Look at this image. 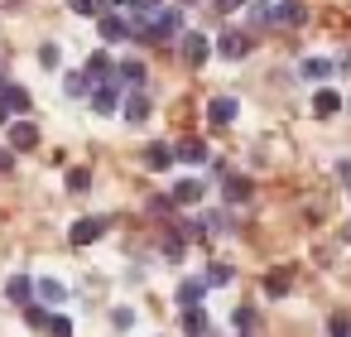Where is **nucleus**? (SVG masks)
Segmentation results:
<instances>
[{
	"mask_svg": "<svg viewBox=\"0 0 351 337\" xmlns=\"http://www.w3.org/2000/svg\"><path fill=\"white\" fill-rule=\"evenodd\" d=\"M303 20H308L303 0H274V5H269V25H279V30H298Z\"/></svg>",
	"mask_w": 351,
	"mask_h": 337,
	"instance_id": "nucleus-6",
	"label": "nucleus"
},
{
	"mask_svg": "<svg viewBox=\"0 0 351 337\" xmlns=\"http://www.w3.org/2000/svg\"><path fill=\"white\" fill-rule=\"evenodd\" d=\"M145 73H149V68H145L140 58H125V63L116 68V78H121V87H145Z\"/></svg>",
	"mask_w": 351,
	"mask_h": 337,
	"instance_id": "nucleus-17",
	"label": "nucleus"
},
{
	"mask_svg": "<svg viewBox=\"0 0 351 337\" xmlns=\"http://www.w3.org/2000/svg\"><path fill=\"white\" fill-rule=\"evenodd\" d=\"M0 87H5V68H0Z\"/></svg>",
	"mask_w": 351,
	"mask_h": 337,
	"instance_id": "nucleus-37",
	"label": "nucleus"
},
{
	"mask_svg": "<svg viewBox=\"0 0 351 337\" xmlns=\"http://www.w3.org/2000/svg\"><path fill=\"white\" fill-rule=\"evenodd\" d=\"M231 323H236V332H245V337H250V332H255V323H260V313L245 303V308H236V313H231Z\"/></svg>",
	"mask_w": 351,
	"mask_h": 337,
	"instance_id": "nucleus-25",
	"label": "nucleus"
},
{
	"mask_svg": "<svg viewBox=\"0 0 351 337\" xmlns=\"http://www.w3.org/2000/svg\"><path fill=\"white\" fill-rule=\"evenodd\" d=\"M63 188H68V193H87V188H92V169H87V164H73V169L63 174Z\"/></svg>",
	"mask_w": 351,
	"mask_h": 337,
	"instance_id": "nucleus-19",
	"label": "nucleus"
},
{
	"mask_svg": "<svg viewBox=\"0 0 351 337\" xmlns=\"http://www.w3.org/2000/svg\"><path fill=\"white\" fill-rule=\"evenodd\" d=\"M5 294H10V303H34L39 299V279H29V275H10V284H5Z\"/></svg>",
	"mask_w": 351,
	"mask_h": 337,
	"instance_id": "nucleus-11",
	"label": "nucleus"
},
{
	"mask_svg": "<svg viewBox=\"0 0 351 337\" xmlns=\"http://www.w3.org/2000/svg\"><path fill=\"white\" fill-rule=\"evenodd\" d=\"M346 241H351V226H346Z\"/></svg>",
	"mask_w": 351,
	"mask_h": 337,
	"instance_id": "nucleus-39",
	"label": "nucleus"
},
{
	"mask_svg": "<svg viewBox=\"0 0 351 337\" xmlns=\"http://www.w3.org/2000/svg\"><path fill=\"white\" fill-rule=\"evenodd\" d=\"M173 159H178L173 145H149V150H145V169H149V174H164Z\"/></svg>",
	"mask_w": 351,
	"mask_h": 337,
	"instance_id": "nucleus-16",
	"label": "nucleus"
},
{
	"mask_svg": "<svg viewBox=\"0 0 351 337\" xmlns=\"http://www.w3.org/2000/svg\"><path fill=\"white\" fill-rule=\"evenodd\" d=\"M212 5H217L221 15H231V10H241V5H245V0H212Z\"/></svg>",
	"mask_w": 351,
	"mask_h": 337,
	"instance_id": "nucleus-34",
	"label": "nucleus"
},
{
	"mask_svg": "<svg viewBox=\"0 0 351 337\" xmlns=\"http://www.w3.org/2000/svg\"><path fill=\"white\" fill-rule=\"evenodd\" d=\"M207 289H212V284H207V279H183V284H178V294H173V299H178V308H197V303H202V299H207Z\"/></svg>",
	"mask_w": 351,
	"mask_h": 337,
	"instance_id": "nucleus-15",
	"label": "nucleus"
},
{
	"mask_svg": "<svg viewBox=\"0 0 351 337\" xmlns=\"http://www.w3.org/2000/svg\"><path fill=\"white\" fill-rule=\"evenodd\" d=\"M346 193H351V178H346Z\"/></svg>",
	"mask_w": 351,
	"mask_h": 337,
	"instance_id": "nucleus-38",
	"label": "nucleus"
},
{
	"mask_svg": "<svg viewBox=\"0 0 351 337\" xmlns=\"http://www.w3.org/2000/svg\"><path fill=\"white\" fill-rule=\"evenodd\" d=\"M212 49H217V54H221L226 63H241V58H245V54L255 49V39H250L245 30H221V39H217Z\"/></svg>",
	"mask_w": 351,
	"mask_h": 337,
	"instance_id": "nucleus-2",
	"label": "nucleus"
},
{
	"mask_svg": "<svg viewBox=\"0 0 351 337\" xmlns=\"http://www.w3.org/2000/svg\"><path fill=\"white\" fill-rule=\"evenodd\" d=\"M68 10H73V15H87V20H97V15L106 10V0H68Z\"/></svg>",
	"mask_w": 351,
	"mask_h": 337,
	"instance_id": "nucleus-26",
	"label": "nucleus"
},
{
	"mask_svg": "<svg viewBox=\"0 0 351 337\" xmlns=\"http://www.w3.org/2000/svg\"><path fill=\"white\" fill-rule=\"evenodd\" d=\"M87 102H92V111H97V116H116V111H121V102H125V97H121V78H111V82H97Z\"/></svg>",
	"mask_w": 351,
	"mask_h": 337,
	"instance_id": "nucleus-3",
	"label": "nucleus"
},
{
	"mask_svg": "<svg viewBox=\"0 0 351 337\" xmlns=\"http://www.w3.org/2000/svg\"><path fill=\"white\" fill-rule=\"evenodd\" d=\"M10 164H15V150H10V145H5V150H0V174H5V169H10Z\"/></svg>",
	"mask_w": 351,
	"mask_h": 337,
	"instance_id": "nucleus-35",
	"label": "nucleus"
},
{
	"mask_svg": "<svg viewBox=\"0 0 351 337\" xmlns=\"http://www.w3.org/2000/svg\"><path fill=\"white\" fill-rule=\"evenodd\" d=\"M337 111H341V92H332V87H317V92H313V116H317V121H332Z\"/></svg>",
	"mask_w": 351,
	"mask_h": 337,
	"instance_id": "nucleus-13",
	"label": "nucleus"
},
{
	"mask_svg": "<svg viewBox=\"0 0 351 337\" xmlns=\"http://www.w3.org/2000/svg\"><path fill=\"white\" fill-rule=\"evenodd\" d=\"M284 289H289V275H284V270H274V275L265 279V294H274V299H279Z\"/></svg>",
	"mask_w": 351,
	"mask_h": 337,
	"instance_id": "nucleus-32",
	"label": "nucleus"
},
{
	"mask_svg": "<svg viewBox=\"0 0 351 337\" xmlns=\"http://www.w3.org/2000/svg\"><path fill=\"white\" fill-rule=\"evenodd\" d=\"M0 126H10V106H5V97H0Z\"/></svg>",
	"mask_w": 351,
	"mask_h": 337,
	"instance_id": "nucleus-36",
	"label": "nucleus"
},
{
	"mask_svg": "<svg viewBox=\"0 0 351 337\" xmlns=\"http://www.w3.org/2000/svg\"><path fill=\"white\" fill-rule=\"evenodd\" d=\"M202 193H207V183H202V178H178V183L169 188L173 207H197V202H202Z\"/></svg>",
	"mask_w": 351,
	"mask_h": 337,
	"instance_id": "nucleus-9",
	"label": "nucleus"
},
{
	"mask_svg": "<svg viewBox=\"0 0 351 337\" xmlns=\"http://www.w3.org/2000/svg\"><path fill=\"white\" fill-rule=\"evenodd\" d=\"M111 323H116V327H135V313H130V308H116Z\"/></svg>",
	"mask_w": 351,
	"mask_h": 337,
	"instance_id": "nucleus-33",
	"label": "nucleus"
},
{
	"mask_svg": "<svg viewBox=\"0 0 351 337\" xmlns=\"http://www.w3.org/2000/svg\"><path fill=\"white\" fill-rule=\"evenodd\" d=\"M44 332H49V337H73V318H63V313H53Z\"/></svg>",
	"mask_w": 351,
	"mask_h": 337,
	"instance_id": "nucleus-29",
	"label": "nucleus"
},
{
	"mask_svg": "<svg viewBox=\"0 0 351 337\" xmlns=\"http://www.w3.org/2000/svg\"><path fill=\"white\" fill-rule=\"evenodd\" d=\"M178 54H183L188 68H202V63L212 58V39H207L202 30H183V34H178Z\"/></svg>",
	"mask_w": 351,
	"mask_h": 337,
	"instance_id": "nucleus-1",
	"label": "nucleus"
},
{
	"mask_svg": "<svg viewBox=\"0 0 351 337\" xmlns=\"http://www.w3.org/2000/svg\"><path fill=\"white\" fill-rule=\"evenodd\" d=\"M5 145H10L15 154L34 150V145H39V126H34V121H10V126H5Z\"/></svg>",
	"mask_w": 351,
	"mask_h": 337,
	"instance_id": "nucleus-7",
	"label": "nucleus"
},
{
	"mask_svg": "<svg viewBox=\"0 0 351 337\" xmlns=\"http://www.w3.org/2000/svg\"><path fill=\"white\" fill-rule=\"evenodd\" d=\"M221 193H226V202H250V178H226Z\"/></svg>",
	"mask_w": 351,
	"mask_h": 337,
	"instance_id": "nucleus-23",
	"label": "nucleus"
},
{
	"mask_svg": "<svg viewBox=\"0 0 351 337\" xmlns=\"http://www.w3.org/2000/svg\"><path fill=\"white\" fill-rule=\"evenodd\" d=\"M173 154H178L183 164H207V145H202V140H183V145H173Z\"/></svg>",
	"mask_w": 351,
	"mask_h": 337,
	"instance_id": "nucleus-21",
	"label": "nucleus"
},
{
	"mask_svg": "<svg viewBox=\"0 0 351 337\" xmlns=\"http://www.w3.org/2000/svg\"><path fill=\"white\" fill-rule=\"evenodd\" d=\"M121 116H125L130 126H145V121H149V92H145V87H130V97L121 102Z\"/></svg>",
	"mask_w": 351,
	"mask_h": 337,
	"instance_id": "nucleus-8",
	"label": "nucleus"
},
{
	"mask_svg": "<svg viewBox=\"0 0 351 337\" xmlns=\"http://www.w3.org/2000/svg\"><path fill=\"white\" fill-rule=\"evenodd\" d=\"M116 68H121V63H116L106 49H97V54L87 58V78H92V82H111V78H116Z\"/></svg>",
	"mask_w": 351,
	"mask_h": 337,
	"instance_id": "nucleus-12",
	"label": "nucleus"
},
{
	"mask_svg": "<svg viewBox=\"0 0 351 337\" xmlns=\"http://www.w3.org/2000/svg\"><path fill=\"white\" fill-rule=\"evenodd\" d=\"M332 73H337V63H332V58H303V63H298V78H303V82H313V87H327V78H332Z\"/></svg>",
	"mask_w": 351,
	"mask_h": 337,
	"instance_id": "nucleus-10",
	"label": "nucleus"
},
{
	"mask_svg": "<svg viewBox=\"0 0 351 337\" xmlns=\"http://www.w3.org/2000/svg\"><path fill=\"white\" fill-rule=\"evenodd\" d=\"M327 337H351V313H332L327 318Z\"/></svg>",
	"mask_w": 351,
	"mask_h": 337,
	"instance_id": "nucleus-28",
	"label": "nucleus"
},
{
	"mask_svg": "<svg viewBox=\"0 0 351 337\" xmlns=\"http://www.w3.org/2000/svg\"><path fill=\"white\" fill-rule=\"evenodd\" d=\"M236 111H241L236 97H212V102H207V121H212V126H231Z\"/></svg>",
	"mask_w": 351,
	"mask_h": 337,
	"instance_id": "nucleus-14",
	"label": "nucleus"
},
{
	"mask_svg": "<svg viewBox=\"0 0 351 337\" xmlns=\"http://www.w3.org/2000/svg\"><path fill=\"white\" fill-rule=\"evenodd\" d=\"M106 226H111V217H77V222L68 226V241H73V246H92V241L106 236Z\"/></svg>",
	"mask_w": 351,
	"mask_h": 337,
	"instance_id": "nucleus-5",
	"label": "nucleus"
},
{
	"mask_svg": "<svg viewBox=\"0 0 351 337\" xmlns=\"http://www.w3.org/2000/svg\"><path fill=\"white\" fill-rule=\"evenodd\" d=\"M231 275H236V270H231V265H221V260H217V265H212V270H207V275H202V279H207V284H231Z\"/></svg>",
	"mask_w": 351,
	"mask_h": 337,
	"instance_id": "nucleus-31",
	"label": "nucleus"
},
{
	"mask_svg": "<svg viewBox=\"0 0 351 337\" xmlns=\"http://www.w3.org/2000/svg\"><path fill=\"white\" fill-rule=\"evenodd\" d=\"M92 87H97V82L87 78V68H82V73H68V78H63V92H68V97H92Z\"/></svg>",
	"mask_w": 351,
	"mask_h": 337,
	"instance_id": "nucleus-20",
	"label": "nucleus"
},
{
	"mask_svg": "<svg viewBox=\"0 0 351 337\" xmlns=\"http://www.w3.org/2000/svg\"><path fill=\"white\" fill-rule=\"evenodd\" d=\"M49 318H53L49 303H25V323H29V327H49Z\"/></svg>",
	"mask_w": 351,
	"mask_h": 337,
	"instance_id": "nucleus-27",
	"label": "nucleus"
},
{
	"mask_svg": "<svg viewBox=\"0 0 351 337\" xmlns=\"http://www.w3.org/2000/svg\"><path fill=\"white\" fill-rule=\"evenodd\" d=\"M0 97H5L10 116H15V111H29V92H25V87H15V82H5V87H0Z\"/></svg>",
	"mask_w": 351,
	"mask_h": 337,
	"instance_id": "nucleus-22",
	"label": "nucleus"
},
{
	"mask_svg": "<svg viewBox=\"0 0 351 337\" xmlns=\"http://www.w3.org/2000/svg\"><path fill=\"white\" fill-rule=\"evenodd\" d=\"M39 63H44V68H63V49H58V44H44V49H39Z\"/></svg>",
	"mask_w": 351,
	"mask_h": 337,
	"instance_id": "nucleus-30",
	"label": "nucleus"
},
{
	"mask_svg": "<svg viewBox=\"0 0 351 337\" xmlns=\"http://www.w3.org/2000/svg\"><path fill=\"white\" fill-rule=\"evenodd\" d=\"M97 34H101V44H125L130 39V20L121 10H101L97 15Z\"/></svg>",
	"mask_w": 351,
	"mask_h": 337,
	"instance_id": "nucleus-4",
	"label": "nucleus"
},
{
	"mask_svg": "<svg viewBox=\"0 0 351 337\" xmlns=\"http://www.w3.org/2000/svg\"><path fill=\"white\" fill-rule=\"evenodd\" d=\"M39 299H44V303H63V299H68L63 279H39Z\"/></svg>",
	"mask_w": 351,
	"mask_h": 337,
	"instance_id": "nucleus-24",
	"label": "nucleus"
},
{
	"mask_svg": "<svg viewBox=\"0 0 351 337\" xmlns=\"http://www.w3.org/2000/svg\"><path fill=\"white\" fill-rule=\"evenodd\" d=\"M183 332H188V337H207V332H212V323H207L202 303H197V308H183Z\"/></svg>",
	"mask_w": 351,
	"mask_h": 337,
	"instance_id": "nucleus-18",
	"label": "nucleus"
}]
</instances>
